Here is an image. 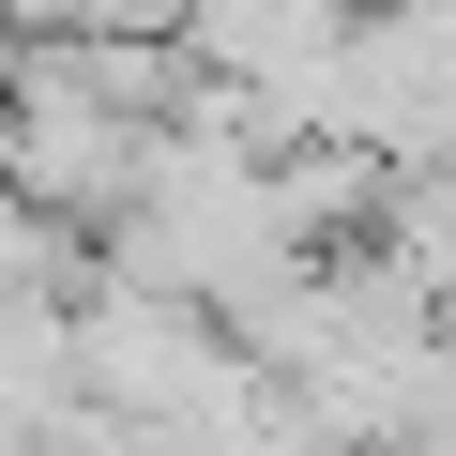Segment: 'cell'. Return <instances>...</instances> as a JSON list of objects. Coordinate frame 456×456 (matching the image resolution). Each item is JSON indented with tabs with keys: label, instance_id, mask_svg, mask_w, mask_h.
<instances>
[{
	"label": "cell",
	"instance_id": "7a4b0ae2",
	"mask_svg": "<svg viewBox=\"0 0 456 456\" xmlns=\"http://www.w3.org/2000/svg\"><path fill=\"white\" fill-rule=\"evenodd\" d=\"M380 259L426 289V305H456V152H426V167H380Z\"/></svg>",
	"mask_w": 456,
	"mask_h": 456
},
{
	"label": "cell",
	"instance_id": "3957f363",
	"mask_svg": "<svg viewBox=\"0 0 456 456\" xmlns=\"http://www.w3.org/2000/svg\"><path fill=\"white\" fill-rule=\"evenodd\" d=\"M77 259H92L77 228H46L31 198H0V289H77Z\"/></svg>",
	"mask_w": 456,
	"mask_h": 456
},
{
	"label": "cell",
	"instance_id": "6da1fadb",
	"mask_svg": "<svg viewBox=\"0 0 456 456\" xmlns=\"http://www.w3.org/2000/svg\"><path fill=\"white\" fill-rule=\"evenodd\" d=\"M350 16L365 0H183V77H213V92H244L274 137H305L320 122V77H335V46H350Z\"/></svg>",
	"mask_w": 456,
	"mask_h": 456
}]
</instances>
